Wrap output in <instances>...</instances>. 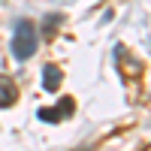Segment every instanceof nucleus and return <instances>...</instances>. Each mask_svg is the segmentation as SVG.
Returning <instances> with one entry per match:
<instances>
[{
	"instance_id": "obj_2",
	"label": "nucleus",
	"mask_w": 151,
	"mask_h": 151,
	"mask_svg": "<svg viewBox=\"0 0 151 151\" xmlns=\"http://www.w3.org/2000/svg\"><path fill=\"white\" fill-rule=\"evenodd\" d=\"M15 100H18V88H15V82L6 79V76H0V109H9Z\"/></svg>"
},
{
	"instance_id": "obj_5",
	"label": "nucleus",
	"mask_w": 151,
	"mask_h": 151,
	"mask_svg": "<svg viewBox=\"0 0 151 151\" xmlns=\"http://www.w3.org/2000/svg\"><path fill=\"white\" fill-rule=\"evenodd\" d=\"M58 24H60V15H45V21H42V33H45V36H55Z\"/></svg>"
},
{
	"instance_id": "obj_4",
	"label": "nucleus",
	"mask_w": 151,
	"mask_h": 151,
	"mask_svg": "<svg viewBox=\"0 0 151 151\" xmlns=\"http://www.w3.org/2000/svg\"><path fill=\"white\" fill-rule=\"evenodd\" d=\"M55 112H58V118H70L73 112H76V103H73V97H64L60 103L55 106Z\"/></svg>"
},
{
	"instance_id": "obj_7",
	"label": "nucleus",
	"mask_w": 151,
	"mask_h": 151,
	"mask_svg": "<svg viewBox=\"0 0 151 151\" xmlns=\"http://www.w3.org/2000/svg\"><path fill=\"white\" fill-rule=\"evenodd\" d=\"M115 52L121 55V52H124V48L118 45V48H115ZM121 58H124V55H121ZM139 70H142V67H139V64H136V60H127V73H130V76H139Z\"/></svg>"
},
{
	"instance_id": "obj_1",
	"label": "nucleus",
	"mask_w": 151,
	"mask_h": 151,
	"mask_svg": "<svg viewBox=\"0 0 151 151\" xmlns=\"http://www.w3.org/2000/svg\"><path fill=\"white\" fill-rule=\"evenodd\" d=\"M36 27H33V21H27V18H21L18 24H15V33H12V55H15V60H27V58H33V52H36Z\"/></svg>"
},
{
	"instance_id": "obj_6",
	"label": "nucleus",
	"mask_w": 151,
	"mask_h": 151,
	"mask_svg": "<svg viewBox=\"0 0 151 151\" xmlns=\"http://www.w3.org/2000/svg\"><path fill=\"white\" fill-rule=\"evenodd\" d=\"M36 118H40V121H48V124H58V121H60L55 109H40V112H36Z\"/></svg>"
},
{
	"instance_id": "obj_8",
	"label": "nucleus",
	"mask_w": 151,
	"mask_h": 151,
	"mask_svg": "<svg viewBox=\"0 0 151 151\" xmlns=\"http://www.w3.org/2000/svg\"><path fill=\"white\" fill-rule=\"evenodd\" d=\"M145 151H151V145H148V148H145Z\"/></svg>"
},
{
	"instance_id": "obj_3",
	"label": "nucleus",
	"mask_w": 151,
	"mask_h": 151,
	"mask_svg": "<svg viewBox=\"0 0 151 151\" xmlns=\"http://www.w3.org/2000/svg\"><path fill=\"white\" fill-rule=\"evenodd\" d=\"M60 79H64L60 67L45 64V70H42V88H45V91H58V88H60Z\"/></svg>"
}]
</instances>
